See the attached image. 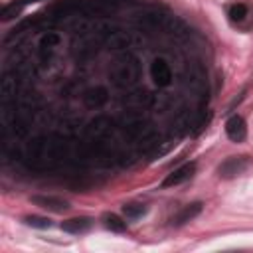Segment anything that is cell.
<instances>
[{
    "instance_id": "cell-1",
    "label": "cell",
    "mask_w": 253,
    "mask_h": 253,
    "mask_svg": "<svg viewBox=\"0 0 253 253\" xmlns=\"http://www.w3.org/2000/svg\"><path fill=\"white\" fill-rule=\"evenodd\" d=\"M67 156V144L61 136H36L26 148V162L34 170H49L61 164Z\"/></svg>"
},
{
    "instance_id": "cell-2",
    "label": "cell",
    "mask_w": 253,
    "mask_h": 253,
    "mask_svg": "<svg viewBox=\"0 0 253 253\" xmlns=\"http://www.w3.org/2000/svg\"><path fill=\"white\" fill-rule=\"evenodd\" d=\"M109 77L115 87L119 89H130L140 81V61L136 55L123 51L119 53L111 67H109Z\"/></svg>"
},
{
    "instance_id": "cell-3",
    "label": "cell",
    "mask_w": 253,
    "mask_h": 253,
    "mask_svg": "<svg viewBox=\"0 0 253 253\" xmlns=\"http://www.w3.org/2000/svg\"><path fill=\"white\" fill-rule=\"evenodd\" d=\"M136 24L144 30H150V32H168V34H172L180 22L174 16L166 14V12L148 10V12H144L136 18Z\"/></svg>"
},
{
    "instance_id": "cell-4",
    "label": "cell",
    "mask_w": 253,
    "mask_h": 253,
    "mask_svg": "<svg viewBox=\"0 0 253 253\" xmlns=\"http://www.w3.org/2000/svg\"><path fill=\"white\" fill-rule=\"evenodd\" d=\"M184 85L186 89L196 97V99H204L208 95V77L206 71L200 65H190L186 75H184Z\"/></svg>"
},
{
    "instance_id": "cell-5",
    "label": "cell",
    "mask_w": 253,
    "mask_h": 253,
    "mask_svg": "<svg viewBox=\"0 0 253 253\" xmlns=\"http://www.w3.org/2000/svg\"><path fill=\"white\" fill-rule=\"evenodd\" d=\"M249 164H251V160L247 156H229L217 166V174H219V178H225V180L237 178L249 168Z\"/></svg>"
},
{
    "instance_id": "cell-6",
    "label": "cell",
    "mask_w": 253,
    "mask_h": 253,
    "mask_svg": "<svg viewBox=\"0 0 253 253\" xmlns=\"http://www.w3.org/2000/svg\"><path fill=\"white\" fill-rule=\"evenodd\" d=\"M85 132L91 140H107L113 132V121L109 117H97L85 126Z\"/></svg>"
},
{
    "instance_id": "cell-7",
    "label": "cell",
    "mask_w": 253,
    "mask_h": 253,
    "mask_svg": "<svg viewBox=\"0 0 253 253\" xmlns=\"http://www.w3.org/2000/svg\"><path fill=\"white\" fill-rule=\"evenodd\" d=\"M99 42L105 43L109 49H125L130 43L128 36L119 28H107L105 32H101L99 34Z\"/></svg>"
},
{
    "instance_id": "cell-8",
    "label": "cell",
    "mask_w": 253,
    "mask_h": 253,
    "mask_svg": "<svg viewBox=\"0 0 253 253\" xmlns=\"http://www.w3.org/2000/svg\"><path fill=\"white\" fill-rule=\"evenodd\" d=\"M150 77L158 87H168L172 83V69H170L168 61L162 57H156L150 63Z\"/></svg>"
},
{
    "instance_id": "cell-9",
    "label": "cell",
    "mask_w": 253,
    "mask_h": 253,
    "mask_svg": "<svg viewBox=\"0 0 253 253\" xmlns=\"http://www.w3.org/2000/svg\"><path fill=\"white\" fill-rule=\"evenodd\" d=\"M30 202L34 206H40V208H43L47 211H53V213H63V211L69 210V202L63 200V198H57V196H42V194H38V196H32Z\"/></svg>"
},
{
    "instance_id": "cell-10",
    "label": "cell",
    "mask_w": 253,
    "mask_h": 253,
    "mask_svg": "<svg viewBox=\"0 0 253 253\" xmlns=\"http://www.w3.org/2000/svg\"><path fill=\"white\" fill-rule=\"evenodd\" d=\"M194 172H196V164H194V162H186V164H182L180 168L172 170V172H170V174L164 178V182H162V188L180 186V184L188 182V180L194 176Z\"/></svg>"
},
{
    "instance_id": "cell-11",
    "label": "cell",
    "mask_w": 253,
    "mask_h": 253,
    "mask_svg": "<svg viewBox=\"0 0 253 253\" xmlns=\"http://www.w3.org/2000/svg\"><path fill=\"white\" fill-rule=\"evenodd\" d=\"M225 134L231 142H243L247 138V125L243 121V117L239 115H231L225 121Z\"/></svg>"
},
{
    "instance_id": "cell-12",
    "label": "cell",
    "mask_w": 253,
    "mask_h": 253,
    "mask_svg": "<svg viewBox=\"0 0 253 253\" xmlns=\"http://www.w3.org/2000/svg\"><path fill=\"white\" fill-rule=\"evenodd\" d=\"M109 101V93L105 87H91L83 93V103L87 109H101Z\"/></svg>"
},
{
    "instance_id": "cell-13",
    "label": "cell",
    "mask_w": 253,
    "mask_h": 253,
    "mask_svg": "<svg viewBox=\"0 0 253 253\" xmlns=\"http://www.w3.org/2000/svg\"><path fill=\"white\" fill-rule=\"evenodd\" d=\"M91 225H93V221L89 217H71L67 221H61V229L67 231V233H73V235H79V233L89 231Z\"/></svg>"
},
{
    "instance_id": "cell-14",
    "label": "cell",
    "mask_w": 253,
    "mask_h": 253,
    "mask_svg": "<svg viewBox=\"0 0 253 253\" xmlns=\"http://www.w3.org/2000/svg\"><path fill=\"white\" fill-rule=\"evenodd\" d=\"M0 97L2 105H10V101L16 99V77L12 73H4L0 81Z\"/></svg>"
},
{
    "instance_id": "cell-15",
    "label": "cell",
    "mask_w": 253,
    "mask_h": 253,
    "mask_svg": "<svg viewBox=\"0 0 253 253\" xmlns=\"http://www.w3.org/2000/svg\"><path fill=\"white\" fill-rule=\"evenodd\" d=\"M202 211V202H194V204H188L186 208H182L174 217H172V223L174 225H184L188 221H192L198 213Z\"/></svg>"
},
{
    "instance_id": "cell-16",
    "label": "cell",
    "mask_w": 253,
    "mask_h": 253,
    "mask_svg": "<svg viewBox=\"0 0 253 253\" xmlns=\"http://www.w3.org/2000/svg\"><path fill=\"white\" fill-rule=\"evenodd\" d=\"M103 225H105L107 229L115 231V233L126 231V223H125L117 213H105V215H103Z\"/></svg>"
},
{
    "instance_id": "cell-17",
    "label": "cell",
    "mask_w": 253,
    "mask_h": 253,
    "mask_svg": "<svg viewBox=\"0 0 253 253\" xmlns=\"http://www.w3.org/2000/svg\"><path fill=\"white\" fill-rule=\"evenodd\" d=\"M123 213L128 219H138V217H142L146 213V206L138 204V202H128V204L123 206Z\"/></svg>"
},
{
    "instance_id": "cell-18",
    "label": "cell",
    "mask_w": 253,
    "mask_h": 253,
    "mask_svg": "<svg viewBox=\"0 0 253 253\" xmlns=\"http://www.w3.org/2000/svg\"><path fill=\"white\" fill-rule=\"evenodd\" d=\"M22 10H24V6H22L18 0H14L12 4H6V6L2 8V12H0V20H2V22H10V20H14L16 16H20Z\"/></svg>"
},
{
    "instance_id": "cell-19",
    "label": "cell",
    "mask_w": 253,
    "mask_h": 253,
    "mask_svg": "<svg viewBox=\"0 0 253 253\" xmlns=\"http://www.w3.org/2000/svg\"><path fill=\"white\" fill-rule=\"evenodd\" d=\"M24 223L30 225V227H38V229H47L51 227V221L43 215H26L24 217Z\"/></svg>"
},
{
    "instance_id": "cell-20",
    "label": "cell",
    "mask_w": 253,
    "mask_h": 253,
    "mask_svg": "<svg viewBox=\"0 0 253 253\" xmlns=\"http://www.w3.org/2000/svg\"><path fill=\"white\" fill-rule=\"evenodd\" d=\"M227 14H229V20L231 22H241L247 16V6L245 4H233Z\"/></svg>"
},
{
    "instance_id": "cell-21",
    "label": "cell",
    "mask_w": 253,
    "mask_h": 253,
    "mask_svg": "<svg viewBox=\"0 0 253 253\" xmlns=\"http://www.w3.org/2000/svg\"><path fill=\"white\" fill-rule=\"evenodd\" d=\"M57 43H59V36L53 34V32H47V34L42 38L40 47H42V49H51V47H55Z\"/></svg>"
},
{
    "instance_id": "cell-22",
    "label": "cell",
    "mask_w": 253,
    "mask_h": 253,
    "mask_svg": "<svg viewBox=\"0 0 253 253\" xmlns=\"http://www.w3.org/2000/svg\"><path fill=\"white\" fill-rule=\"evenodd\" d=\"M22 6H26V4H32V2H42V0H18Z\"/></svg>"
}]
</instances>
